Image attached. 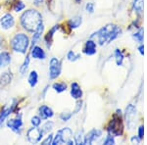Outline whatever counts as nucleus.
Segmentation results:
<instances>
[{"label": "nucleus", "mask_w": 147, "mask_h": 145, "mask_svg": "<svg viewBox=\"0 0 147 145\" xmlns=\"http://www.w3.org/2000/svg\"><path fill=\"white\" fill-rule=\"evenodd\" d=\"M20 22L24 30L30 32H34L42 23V16L37 10L30 9L21 16Z\"/></svg>", "instance_id": "nucleus-1"}, {"label": "nucleus", "mask_w": 147, "mask_h": 145, "mask_svg": "<svg viewBox=\"0 0 147 145\" xmlns=\"http://www.w3.org/2000/svg\"><path fill=\"white\" fill-rule=\"evenodd\" d=\"M122 34V28L114 24H108L92 35H96L99 45L110 43Z\"/></svg>", "instance_id": "nucleus-2"}, {"label": "nucleus", "mask_w": 147, "mask_h": 145, "mask_svg": "<svg viewBox=\"0 0 147 145\" xmlns=\"http://www.w3.org/2000/svg\"><path fill=\"white\" fill-rule=\"evenodd\" d=\"M124 122L122 119V111L117 110L108 123L107 132L113 136H121L124 134Z\"/></svg>", "instance_id": "nucleus-3"}, {"label": "nucleus", "mask_w": 147, "mask_h": 145, "mask_svg": "<svg viewBox=\"0 0 147 145\" xmlns=\"http://www.w3.org/2000/svg\"><path fill=\"white\" fill-rule=\"evenodd\" d=\"M30 45V38L25 34H17L14 35V37L11 39V48L15 52L21 54H25L28 51V47Z\"/></svg>", "instance_id": "nucleus-4"}, {"label": "nucleus", "mask_w": 147, "mask_h": 145, "mask_svg": "<svg viewBox=\"0 0 147 145\" xmlns=\"http://www.w3.org/2000/svg\"><path fill=\"white\" fill-rule=\"evenodd\" d=\"M136 106L132 105V104H129V105L125 108V123H127V125L129 129H132L134 125H136Z\"/></svg>", "instance_id": "nucleus-5"}, {"label": "nucleus", "mask_w": 147, "mask_h": 145, "mask_svg": "<svg viewBox=\"0 0 147 145\" xmlns=\"http://www.w3.org/2000/svg\"><path fill=\"white\" fill-rule=\"evenodd\" d=\"M61 71H62V66L60 60L55 57L51 58L49 62V78L51 80H55L60 76Z\"/></svg>", "instance_id": "nucleus-6"}, {"label": "nucleus", "mask_w": 147, "mask_h": 145, "mask_svg": "<svg viewBox=\"0 0 147 145\" xmlns=\"http://www.w3.org/2000/svg\"><path fill=\"white\" fill-rule=\"evenodd\" d=\"M42 137H43V132H41V129L37 128V127H32L30 129H28L27 138L30 143H38L40 140L42 139Z\"/></svg>", "instance_id": "nucleus-7"}, {"label": "nucleus", "mask_w": 147, "mask_h": 145, "mask_svg": "<svg viewBox=\"0 0 147 145\" xmlns=\"http://www.w3.org/2000/svg\"><path fill=\"white\" fill-rule=\"evenodd\" d=\"M102 135V132L96 128H93L84 137V144H92L94 141H96Z\"/></svg>", "instance_id": "nucleus-8"}, {"label": "nucleus", "mask_w": 147, "mask_h": 145, "mask_svg": "<svg viewBox=\"0 0 147 145\" xmlns=\"http://www.w3.org/2000/svg\"><path fill=\"white\" fill-rule=\"evenodd\" d=\"M0 25H1V28L3 30H9V28L14 27L15 20H14L13 16L11 14L7 13L5 15L2 16L1 19H0Z\"/></svg>", "instance_id": "nucleus-9"}, {"label": "nucleus", "mask_w": 147, "mask_h": 145, "mask_svg": "<svg viewBox=\"0 0 147 145\" xmlns=\"http://www.w3.org/2000/svg\"><path fill=\"white\" fill-rule=\"evenodd\" d=\"M7 127L9 128H11L13 132H20L21 129L23 127V121H22V118L21 116H17V118L15 119H11L7 122Z\"/></svg>", "instance_id": "nucleus-10"}, {"label": "nucleus", "mask_w": 147, "mask_h": 145, "mask_svg": "<svg viewBox=\"0 0 147 145\" xmlns=\"http://www.w3.org/2000/svg\"><path fill=\"white\" fill-rule=\"evenodd\" d=\"M96 46H97L96 42L90 38V39L86 40L84 49H82V52L87 56H92V55H94V54H96V52H97Z\"/></svg>", "instance_id": "nucleus-11"}, {"label": "nucleus", "mask_w": 147, "mask_h": 145, "mask_svg": "<svg viewBox=\"0 0 147 145\" xmlns=\"http://www.w3.org/2000/svg\"><path fill=\"white\" fill-rule=\"evenodd\" d=\"M30 56L36 60H44L46 58V53L40 46L34 45L30 49Z\"/></svg>", "instance_id": "nucleus-12"}, {"label": "nucleus", "mask_w": 147, "mask_h": 145, "mask_svg": "<svg viewBox=\"0 0 147 145\" xmlns=\"http://www.w3.org/2000/svg\"><path fill=\"white\" fill-rule=\"evenodd\" d=\"M39 111V115H40V118L42 120H46V119H49V118H52L54 116V112L53 110L50 108L49 106L47 105H42L39 107L38 109Z\"/></svg>", "instance_id": "nucleus-13"}, {"label": "nucleus", "mask_w": 147, "mask_h": 145, "mask_svg": "<svg viewBox=\"0 0 147 145\" xmlns=\"http://www.w3.org/2000/svg\"><path fill=\"white\" fill-rule=\"evenodd\" d=\"M71 96L76 100L80 99L82 97V89L78 82H73L71 84Z\"/></svg>", "instance_id": "nucleus-14"}, {"label": "nucleus", "mask_w": 147, "mask_h": 145, "mask_svg": "<svg viewBox=\"0 0 147 145\" xmlns=\"http://www.w3.org/2000/svg\"><path fill=\"white\" fill-rule=\"evenodd\" d=\"M11 63V55L9 52L3 51L0 53V69L6 68Z\"/></svg>", "instance_id": "nucleus-15"}, {"label": "nucleus", "mask_w": 147, "mask_h": 145, "mask_svg": "<svg viewBox=\"0 0 147 145\" xmlns=\"http://www.w3.org/2000/svg\"><path fill=\"white\" fill-rule=\"evenodd\" d=\"M132 8H134L137 17L141 18L142 14H143L144 0H134V2H132Z\"/></svg>", "instance_id": "nucleus-16"}, {"label": "nucleus", "mask_w": 147, "mask_h": 145, "mask_svg": "<svg viewBox=\"0 0 147 145\" xmlns=\"http://www.w3.org/2000/svg\"><path fill=\"white\" fill-rule=\"evenodd\" d=\"M59 27H60L59 25L54 26V27L52 28L51 30H49V32L45 34V37H44V41H45V44H46L47 48H49V47L51 46L52 40H53V36H54V34L56 32V30H58Z\"/></svg>", "instance_id": "nucleus-17"}, {"label": "nucleus", "mask_w": 147, "mask_h": 145, "mask_svg": "<svg viewBox=\"0 0 147 145\" xmlns=\"http://www.w3.org/2000/svg\"><path fill=\"white\" fill-rule=\"evenodd\" d=\"M15 107H16V101H14V103L12 104V105H10V107H8V108H4L3 110L1 111V113H0V125L3 123L4 121L7 119V117H8L12 112L14 111Z\"/></svg>", "instance_id": "nucleus-18"}, {"label": "nucleus", "mask_w": 147, "mask_h": 145, "mask_svg": "<svg viewBox=\"0 0 147 145\" xmlns=\"http://www.w3.org/2000/svg\"><path fill=\"white\" fill-rule=\"evenodd\" d=\"M44 30V26L43 24H40V25L38 26V28H36V30L34 32V35H32V44H30V47H32L34 45H35V43H36L37 41L39 40V38L41 37V34L42 32H43Z\"/></svg>", "instance_id": "nucleus-19"}, {"label": "nucleus", "mask_w": 147, "mask_h": 145, "mask_svg": "<svg viewBox=\"0 0 147 145\" xmlns=\"http://www.w3.org/2000/svg\"><path fill=\"white\" fill-rule=\"evenodd\" d=\"M82 24V18L80 17V16L74 17L68 21V26L70 27V28H72V30L80 28Z\"/></svg>", "instance_id": "nucleus-20"}, {"label": "nucleus", "mask_w": 147, "mask_h": 145, "mask_svg": "<svg viewBox=\"0 0 147 145\" xmlns=\"http://www.w3.org/2000/svg\"><path fill=\"white\" fill-rule=\"evenodd\" d=\"M28 82L30 87H34L37 84V82H38V74H37L36 71H32L30 73L28 78Z\"/></svg>", "instance_id": "nucleus-21"}, {"label": "nucleus", "mask_w": 147, "mask_h": 145, "mask_svg": "<svg viewBox=\"0 0 147 145\" xmlns=\"http://www.w3.org/2000/svg\"><path fill=\"white\" fill-rule=\"evenodd\" d=\"M114 56H115V60H116V64L117 66H123L124 64V60H125V55L123 53V51L121 49L117 48L115 49V52H114Z\"/></svg>", "instance_id": "nucleus-22"}, {"label": "nucleus", "mask_w": 147, "mask_h": 145, "mask_svg": "<svg viewBox=\"0 0 147 145\" xmlns=\"http://www.w3.org/2000/svg\"><path fill=\"white\" fill-rule=\"evenodd\" d=\"M61 134H62V138L64 143H68L70 140L73 139V132L71 130V128L65 127L63 129H61Z\"/></svg>", "instance_id": "nucleus-23"}, {"label": "nucleus", "mask_w": 147, "mask_h": 145, "mask_svg": "<svg viewBox=\"0 0 147 145\" xmlns=\"http://www.w3.org/2000/svg\"><path fill=\"white\" fill-rule=\"evenodd\" d=\"M12 80V76L10 73H4L0 76V86H6Z\"/></svg>", "instance_id": "nucleus-24"}, {"label": "nucleus", "mask_w": 147, "mask_h": 145, "mask_svg": "<svg viewBox=\"0 0 147 145\" xmlns=\"http://www.w3.org/2000/svg\"><path fill=\"white\" fill-rule=\"evenodd\" d=\"M53 89L55 90L57 93H62V92L66 91L67 89V84L65 82H55L53 85H52Z\"/></svg>", "instance_id": "nucleus-25"}, {"label": "nucleus", "mask_w": 147, "mask_h": 145, "mask_svg": "<svg viewBox=\"0 0 147 145\" xmlns=\"http://www.w3.org/2000/svg\"><path fill=\"white\" fill-rule=\"evenodd\" d=\"M132 37H134L138 43H142V42H143V38H144V30L142 28H139L138 30L132 34Z\"/></svg>", "instance_id": "nucleus-26"}, {"label": "nucleus", "mask_w": 147, "mask_h": 145, "mask_svg": "<svg viewBox=\"0 0 147 145\" xmlns=\"http://www.w3.org/2000/svg\"><path fill=\"white\" fill-rule=\"evenodd\" d=\"M30 56H27L26 57V59H25V61H24V63L22 64V66H21V68H20V73H21V75H25L26 73H27V71H28V65H30Z\"/></svg>", "instance_id": "nucleus-27"}, {"label": "nucleus", "mask_w": 147, "mask_h": 145, "mask_svg": "<svg viewBox=\"0 0 147 145\" xmlns=\"http://www.w3.org/2000/svg\"><path fill=\"white\" fill-rule=\"evenodd\" d=\"M63 142V138H62V134H61V129L58 130L56 132L55 136H53V140H52V145H57V144H62Z\"/></svg>", "instance_id": "nucleus-28"}, {"label": "nucleus", "mask_w": 147, "mask_h": 145, "mask_svg": "<svg viewBox=\"0 0 147 145\" xmlns=\"http://www.w3.org/2000/svg\"><path fill=\"white\" fill-rule=\"evenodd\" d=\"M80 58V54L76 53V52H74L73 50L69 51L67 54V59L71 62H75V61L79 60Z\"/></svg>", "instance_id": "nucleus-29"}, {"label": "nucleus", "mask_w": 147, "mask_h": 145, "mask_svg": "<svg viewBox=\"0 0 147 145\" xmlns=\"http://www.w3.org/2000/svg\"><path fill=\"white\" fill-rule=\"evenodd\" d=\"M53 125L54 123L50 122V121H48V122H46L43 125V127L41 128V132H43V134H46V132H49L50 130H52V128H53Z\"/></svg>", "instance_id": "nucleus-30"}, {"label": "nucleus", "mask_w": 147, "mask_h": 145, "mask_svg": "<svg viewBox=\"0 0 147 145\" xmlns=\"http://www.w3.org/2000/svg\"><path fill=\"white\" fill-rule=\"evenodd\" d=\"M25 7H26V5L24 4L23 1H18V2H16V3L14 4L13 9H14V11L17 12V13H18V12L23 11L24 9H25Z\"/></svg>", "instance_id": "nucleus-31"}, {"label": "nucleus", "mask_w": 147, "mask_h": 145, "mask_svg": "<svg viewBox=\"0 0 147 145\" xmlns=\"http://www.w3.org/2000/svg\"><path fill=\"white\" fill-rule=\"evenodd\" d=\"M103 143L105 145H114V144H116L115 136H113V135H111V134H108L107 136H106V138L104 139Z\"/></svg>", "instance_id": "nucleus-32"}, {"label": "nucleus", "mask_w": 147, "mask_h": 145, "mask_svg": "<svg viewBox=\"0 0 147 145\" xmlns=\"http://www.w3.org/2000/svg\"><path fill=\"white\" fill-rule=\"evenodd\" d=\"M41 120L42 119L38 116H34L30 120V123H32V127H39L40 123H41Z\"/></svg>", "instance_id": "nucleus-33"}, {"label": "nucleus", "mask_w": 147, "mask_h": 145, "mask_svg": "<svg viewBox=\"0 0 147 145\" xmlns=\"http://www.w3.org/2000/svg\"><path fill=\"white\" fill-rule=\"evenodd\" d=\"M75 143L76 144H84V137H82V132H79L78 134L75 136Z\"/></svg>", "instance_id": "nucleus-34"}, {"label": "nucleus", "mask_w": 147, "mask_h": 145, "mask_svg": "<svg viewBox=\"0 0 147 145\" xmlns=\"http://www.w3.org/2000/svg\"><path fill=\"white\" fill-rule=\"evenodd\" d=\"M71 118H72V114L68 113V112H67V113H62L60 115V119L63 121V122H68Z\"/></svg>", "instance_id": "nucleus-35"}, {"label": "nucleus", "mask_w": 147, "mask_h": 145, "mask_svg": "<svg viewBox=\"0 0 147 145\" xmlns=\"http://www.w3.org/2000/svg\"><path fill=\"white\" fill-rule=\"evenodd\" d=\"M85 10H86V12H88V13L93 14L94 13V4L92 3V2L86 3V5H85Z\"/></svg>", "instance_id": "nucleus-36"}, {"label": "nucleus", "mask_w": 147, "mask_h": 145, "mask_svg": "<svg viewBox=\"0 0 147 145\" xmlns=\"http://www.w3.org/2000/svg\"><path fill=\"white\" fill-rule=\"evenodd\" d=\"M137 136H138L141 140L143 139V137H144V125H141L140 127H138V132H137Z\"/></svg>", "instance_id": "nucleus-37"}, {"label": "nucleus", "mask_w": 147, "mask_h": 145, "mask_svg": "<svg viewBox=\"0 0 147 145\" xmlns=\"http://www.w3.org/2000/svg\"><path fill=\"white\" fill-rule=\"evenodd\" d=\"M52 140H53V134H49L48 136L46 137V139H44L43 141L41 142L43 145H46V144H51L52 143Z\"/></svg>", "instance_id": "nucleus-38"}, {"label": "nucleus", "mask_w": 147, "mask_h": 145, "mask_svg": "<svg viewBox=\"0 0 147 145\" xmlns=\"http://www.w3.org/2000/svg\"><path fill=\"white\" fill-rule=\"evenodd\" d=\"M140 141H141V139L139 138L137 135H136H136H134V136L130 138V142H131V143H134V144H139V143H140Z\"/></svg>", "instance_id": "nucleus-39"}, {"label": "nucleus", "mask_w": 147, "mask_h": 145, "mask_svg": "<svg viewBox=\"0 0 147 145\" xmlns=\"http://www.w3.org/2000/svg\"><path fill=\"white\" fill-rule=\"evenodd\" d=\"M138 52L140 53V55H144V45L142 43H140V45L138 46Z\"/></svg>", "instance_id": "nucleus-40"}, {"label": "nucleus", "mask_w": 147, "mask_h": 145, "mask_svg": "<svg viewBox=\"0 0 147 145\" xmlns=\"http://www.w3.org/2000/svg\"><path fill=\"white\" fill-rule=\"evenodd\" d=\"M43 0H34V4L35 6H39L40 4H42Z\"/></svg>", "instance_id": "nucleus-41"}, {"label": "nucleus", "mask_w": 147, "mask_h": 145, "mask_svg": "<svg viewBox=\"0 0 147 145\" xmlns=\"http://www.w3.org/2000/svg\"><path fill=\"white\" fill-rule=\"evenodd\" d=\"M2 42H3V39H2V37L0 36V49H1V46H2Z\"/></svg>", "instance_id": "nucleus-42"}, {"label": "nucleus", "mask_w": 147, "mask_h": 145, "mask_svg": "<svg viewBox=\"0 0 147 145\" xmlns=\"http://www.w3.org/2000/svg\"><path fill=\"white\" fill-rule=\"evenodd\" d=\"M75 1H76V2H78V3H80V2H82V0H75Z\"/></svg>", "instance_id": "nucleus-43"}, {"label": "nucleus", "mask_w": 147, "mask_h": 145, "mask_svg": "<svg viewBox=\"0 0 147 145\" xmlns=\"http://www.w3.org/2000/svg\"><path fill=\"white\" fill-rule=\"evenodd\" d=\"M8 1H11V0H8Z\"/></svg>", "instance_id": "nucleus-44"}]
</instances>
